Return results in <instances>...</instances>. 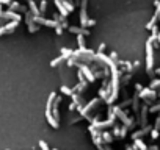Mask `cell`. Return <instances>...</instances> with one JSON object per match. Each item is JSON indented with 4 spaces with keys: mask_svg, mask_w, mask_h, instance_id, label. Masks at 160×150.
Here are the masks:
<instances>
[{
    "mask_svg": "<svg viewBox=\"0 0 160 150\" xmlns=\"http://www.w3.org/2000/svg\"><path fill=\"white\" fill-rule=\"evenodd\" d=\"M146 72L149 75L154 72V46L149 39L146 41Z\"/></svg>",
    "mask_w": 160,
    "mask_h": 150,
    "instance_id": "1",
    "label": "cell"
},
{
    "mask_svg": "<svg viewBox=\"0 0 160 150\" xmlns=\"http://www.w3.org/2000/svg\"><path fill=\"white\" fill-rule=\"evenodd\" d=\"M113 113L116 114V117H119V119H121V122H123V124H124L126 127H127V128H134V127H135V122L132 120V119H129V117H127V114H126L119 107H113Z\"/></svg>",
    "mask_w": 160,
    "mask_h": 150,
    "instance_id": "2",
    "label": "cell"
},
{
    "mask_svg": "<svg viewBox=\"0 0 160 150\" xmlns=\"http://www.w3.org/2000/svg\"><path fill=\"white\" fill-rule=\"evenodd\" d=\"M138 97L145 100L146 105H148V103H151L152 100L157 99V92H156V89H151V88H143L138 92Z\"/></svg>",
    "mask_w": 160,
    "mask_h": 150,
    "instance_id": "3",
    "label": "cell"
},
{
    "mask_svg": "<svg viewBox=\"0 0 160 150\" xmlns=\"http://www.w3.org/2000/svg\"><path fill=\"white\" fill-rule=\"evenodd\" d=\"M101 100H102V99L96 97V99H91V100H90V102H88V103H85V107H83V108H82V109L79 111L82 117L85 119V116H88V113H90V111H91L93 108H96V107H97V103L101 102Z\"/></svg>",
    "mask_w": 160,
    "mask_h": 150,
    "instance_id": "4",
    "label": "cell"
},
{
    "mask_svg": "<svg viewBox=\"0 0 160 150\" xmlns=\"http://www.w3.org/2000/svg\"><path fill=\"white\" fill-rule=\"evenodd\" d=\"M25 22H27V27H28L30 33H36L38 30H39V25L33 20V14L30 13V11H27V13H25Z\"/></svg>",
    "mask_w": 160,
    "mask_h": 150,
    "instance_id": "5",
    "label": "cell"
},
{
    "mask_svg": "<svg viewBox=\"0 0 160 150\" xmlns=\"http://www.w3.org/2000/svg\"><path fill=\"white\" fill-rule=\"evenodd\" d=\"M2 19H5V20H18V22H20V19H22V17H20V14H19V13L8 9V11H3Z\"/></svg>",
    "mask_w": 160,
    "mask_h": 150,
    "instance_id": "6",
    "label": "cell"
},
{
    "mask_svg": "<svg viewBox=\"0 0 160 150\" xmlns=\"http://www.w3.org/2000/svg\"><path fill=\"white\" fill-rule=\"evenodd\" d=\"M115 125V120L112 119H107V120H99L96 122V124H93V127L97 130H104V128H107V127H113Z\"/></svg>",
    "mask_w": 160,
    "mask_h": 150,
    "instance_id": "7",
    "label": "cell"
},
{
    "mask_svg": "<svg viewBox=\"0 0 160 150\" xmlns=\"http://www.w3.org/2000/svg\"><path fill=\"white\" fill-rule=\"evenodd\" d=\"M68 30L71 33H75V35H83V36H88L90 35V30L88 28H83V27H74V25H69Z\"/></svg>",
    "mask_w": 160,
    "mask_h": 150,
    "instance_id": "8",
    "label": "cell"
},
{
    "mask_svg": "<svg viewBox=\"0 0 160 150\" xmlns=\"http://www.w3.org/2000/svg\"><path fill=\"white\" fill-rule=\"evenodd\" d=\"M8 7H9L11 11H16V13H27V11H28V8L24 7V5H20L19 2H11Z\"/></svg>",
    "mask_w": 160,
    "mask_h": 150,
    "instance_id": "9",
    "label": "cell"
},
{
    "mask_svg": "<svg viewBox=\"0 0 160 150\" xmlns=\"http://www.w3.org/2000/svg\"><path fill=\"white\" fill-rule=\"evenodd\" d=\"M148 113H149V108H148V105H143V107H141V116H140L141 127H146V125H148Z\"/></svg>",
    "mask_w": 160,
    "mask_h": 150,
    "instance_id": "10",
    "label": "cell"
},
{
    "mask_svg": "<svg viewBox=\"0 0 160 150\" xmlns=\"http://www.w3.org/2000/svg\"><path fill=\"white\" fill-rule=\"evenodd\" d=\"M151 130H152V127H149V125H146V127H143L141 130H138V131H135L134 135H132V138H134V139H140L141 136H145V135H148V133H151Z\"/></svg>",
    "mask_w": 160,
    "mask_h": 150,
    "instance_id": "11",
    "label": "cell"
},
{
    "mask_svg": "<svg viewBox=\"0 0 160 150\" xmlns=\"http://www.w3.org/2000/svg\"><path fill=\"white\" fill-rule=\"evenodd\" d=\"M46 119H47V122H49V124H50V127H52V128H55V130H57L58 127H60V124H58V122L53 119V116H52V113H50V109H46Z\"/></svg>",
    "mask_w": 160,
    "mask_h": 150,
    "instance_id": "12",
    "label": "cell"
},
{
    "mask_svg": "<svg viewBox=\"0 0 160 150\" xmlns=\"http://www.w3.org/2000/svg\"><path fill=\"white\" fill-rule=\"evenodd\" d=\"M28 11L33 14V16H42L41 11H39V7L35 3V0H31V2H28Z\"/></svg>",
    "mask_w": 160,
    "mask_h": 150,
    "instance_id": "13",
    "label": "cell"
},
{
    "mask_svg": "<svg viewBox=\"0 0 160 150\" xmlns=\"http://www.w3.org/2000/svg\"><path fill=\"white\" fill-rule=\"evenodd\" d=\"M55 7L58 8V11H60V14H61L63 17H68V16H69V13H68V11H66V8L63 7L61 0H55Z\"/></svg>",
    "mask_w": 160,
    "mask_h": 150,
    "instance_id": "14",
    "label": "cell"
},
{
    "mask_svg": "<svg viewBox=\"0 0 160 150\" xmlns=\"http://www.w3.org/2000/svg\"><path fill=\"white\" fill-rule=\"evenodd\" d=\"M86 89H88V83H80V81H79V83H77V85L72 88V91H74V92H79V94L85 92Z\"/></svg>",
    "mask_w": 160,
    "mask_h": 150,
    "instance_id": "15",
    "label": "cell"
},
{
    "mask_svg": "<svg viewBox=\"0 0 160 150\" xmlns=\"http://www.w3.org/2000/svg\"><path fill=\"white\" fill-rule=\"evenodd\" d=\"M66 59H68V58H66L64 55H60L58 58H53V59L50 61V66H52V67H57V66H60L61 63H64Z\"/></svg>",
    "mask_w": 160,
    "mask_h": 150,
    "instance_id": "16",
    "label": "cell"
},
{
    "mask_svg": "<svg viewBox=\"0 0 160 150\" xmlns=\"http://www.w3.org/2000/svg\"><path fill=\"white\" fill-rule=\"evenodd\" d=\"M134 149L135 150H148V146L141 139H134Z\"/></svg>",
    "mask_w": 160,
    "mask_h": 150,
    "instance_id": "17",
    "label": "cell"
},
{
    "mask_svg": "<svg viewBox=\"0 0 160 150\" xmlns=\"http://www.w3.org/2000/svg\"><path fill=\"white\" fill-rule=\"evenodd\" d=\"M101 138H102L104 144H110V142L113 141V136H112V133H108V131H102V133H101Z\"/></svg>",
    "mask_w": 160,
    "mask_h": 150,
    "instance_id": "18",
    "label": "cell"
},
{
    "mask_svg": "<svg viewBox=\"0 0 160 150\" xmlns=\"http://www.w3.org/2000/svg\"><path fill=\"white\" fill-rule=\"evenodd\" d=\"M157 20H159V16H157V13H156V14H154V16H152V19H151L149 22H148V25H146V28H148V30H152V28H154V27H156V22H157Z\"/></svg>",
    "mask_w": 160,
    "mask_h": 150,
    "instance_id": "19",
    "label": "cell"
},
{
    "mask_svg": "<svg viewBox=\"0 0 160 150\" xmlns=\"http://www.w3.org/2000/svg\"><path fill=\"white\" fill-rule=\"evenodd\" d=\"M61 3H63V7L66 8L68 13H72V11H74V5L71 3V0H61Z\"/></svg>",
    "mask_w": 160,
    "mask_h": 150,
    "instance_id": "20",
    "label": "cell"
},
{
    "mask_svg": "<svg viewBox=\"0 0 160 150\" xmlns=\"http://www.w3.org/2000/svg\"><path fill=\"white\" fill-rule=\"evenodd\" d=\"M57 99V94L55 92H50V96H49L47 99V105H46V109H52V103H53V100Z\"/></svg>",
    "mask_w": 160,
    "mask_h": 150,
    "instance_id": "21",
    "label": "cell"
},
{
    "mask_svg": "<svg viewBox=\"0 0 160 150\" xmlns=\"http://www.w3.org/2000/svg\"><path fill=\"white\" fill-rule=\"evenodd\" d=\"M60 91H61V92L64 94V96H69V97L72 96V92H74V91H72V88H69V86H66V85H63L61 88H60Z\"/></svg>",
    "mask_w": 160,
    "mask_h": 150,
    "instance_id": "22",
    "label": "cell"
},
{
    "mask_svg": "<svg viewBox=\"0 0 160 150\" xmlns=\"http://www.w3.org/2000/svg\"><path fill=\"white\" fill-rule=\"evenodd\" d=\"M72 52H74V50H71V49H68V47H64V49H61V55H64L66 58L72 57Z\"/></svg>",
    "mask_w": 160,
    "mask_h": 150,
    "instance_id": "23",
    "label": "cell"
},
{
    "mask_svg": "<svg viewBox=\"0 0 160 150\" xmlns=\"http://www.w3.org/2000/svg\"><path fill=\"white\" fill-rule=\"evenodd\" d=\"M127 130H129V128H127L126 125L123 127V128H121V131H119V139H124L126 135H127Z\"/></svg>",
    "mask_w": 160,
    "mask_h": 150,
    "instance_id": "24",
    "label": "cell"
},
{
    "mask_svg": "<svg viewBox=\"0 0 160 150\" xmlns=\"http://www.w3.org/2000/svg\"><path fill=\"white\" fill-rule=\"evenodd\" d=\"M46 9H47V2H46V0H42V2L39 3V11H41V14L46 13Z\"/></svg>",
    "mask_w": 160,
    "mask_h": 150,
    "instance_id": "25",
    "label": "cell"
},
{
    "mask_svg": "<svg viewBox=\"0 0 160 150\" xmlns=\"http://www.w3.org/2000/svg\"><path fill=\"white\" fill-rule=\"evenodd\" d=\"M77 78H79V81H80V83H88V80L85 78V75L82 74V70L77 72Z\"/></svg>",
    "mask_w": 160,
    "mask_h": 150,
    "instance_id": "26",
    "label": "cell"
},
{
    "mask_svg": "<svg viewBox=\"0 0 160 150\" xmlns=\"http://www.w3.org/2000/svg\"><path fill=\"white\" fill-rule=\"evenodd\" d=\"M63 30H64V28H63L61 24H58L57 27H55V33H57V35H63Z\"/></svg>",
    "mask_w": 160,
    "mask_h": 150,
    "instance_id": "27",
    "label": "cell"
},
{
    "mask_svg": "<svg viewBox=\"0 0 160 150\" xmlns=\"http://www.w3.org/2000/svg\"><path fill=\"white\" fill-rule=\"evenodd\" d=\"M38 146L41 147V150H50V149H49V146L44 141H38Z\"/></svg>",
    "mask_w": 160,
    "mask_h": 150,
    "instance_id": "28",
    "label": "cell"
},
{
    "mask_svg": "<svg viewBox=\"0 0 160 150\" xmlns=\"http://www.w3.org/2000/svg\"><path fill=\"white\" fill-rule=\"evenodd\" d=\"M149 88H151V89H156V88H160V78H159V80H154V81L151 83V86H149Z\"/></svg>",
    "mask_w": 160,
    "mask_h": 150,
    "instance_id": "29",
    "label": "cell"
},
{
    "mask_svg": "<svg viewBox=\"0 0 160 150\" xmlns=\"http://www.w3.org/2000/svg\"><path fill=\"white\" fill-rule=\"evenodd\" d=\"M157 138H159V130L152 128L151 130V139H157Z\"/></svg>",
    "mask_w": 160,
    "mask_h": 150,
    "instance_id": "30",
    "label": "cell"
},
{
    "mask_svg": "<svg viewBox=\"0 0 160 150\" xmlns=\"http://www.w3.org/2000/svg\"><path fill=\"white\" fill-rule=\"evenodd\" d=\"M157 111H160V103L159 105H154V107L149 108V113H157Z\"/></svg>",
    "mask_w": 160,
    "mask_h": 150,
    "instance_id": "31",
    "label": "cell"
},
{
    "mask_svg": "<svg viewBox=\"0 0 160 150\" xmlns=\"http://www.w3.org/2000/svg\"><path fill=\"white\" fill-rule=\"evenodd\" d=\"M119 131H121V128H119V127H116V125H115V127H113V135L116 136L118 139H119Z\"/></svg>",
    "mask_w": 160,
    "mask_h": 150,
    "instance_id": "32",
    "label": "cell"
},
{
    "mask_svg": "<svg viewBox=\"0 0 160 150\" xmlns=\"http://www.w3.org/2000/svg\"><path fill=\"white\" fill-rule=\"evenodd\" d=\"M154 5H156V13H157V16H159V20H160V2H157V0H156V2H154Z\"/></svg>",
    "mask_w": 160,
    "mask_h": 150,
    "instance_id": "33",
    "label": "cell"
},
{
    "mask_svg": "<svg viewBox=\"0 0 160 150\" xmlns=\"http://www.w3.org/2000/svg\"><path fill=\"white\" fill-rule=\"evenodd\" d=\"M110 58H112V59L115 61V63H118V61H119V59H118V53H116V52H112V53H110Z\"/></svg>",
    "mask_w": 160,
    "mask_h": 150,
    "instance_id": "34",
    "label": "cell"
},
{
    "mask_svg": "<svg viewBox=\"0 0 160 150\" xmlns=\"http://www.w3.org/2000/svg\"><path fill=\"white\" fill-rule=\"evenodd\" d=\"M154 128L160 131V114L157 116V119H156V125H154Z\"/></svg>",
    "mask_w": 160,
    "mask_h": 150,
    "instance_id": "35",
    "label": "cell"
},
{
    "mask_svg": "<svg viewBox=\"0 0 160 150\" xmlns=\"http://www.w3.org/2000/svg\"><path fill=\"white\" fill-rule=\"evenodd\" d=\"M93 25H96V20H94V19H88V22H86V28H88V27H93Z\"/></svg>",
    "mask_w": 160,
    "mask_h": 150,
    "instance_id": "36",
    "label": "cell"
},
{
    "mask_svg": "<svg viewBox=\"0 0 160 150\" xmlns=\"http://www.w3.org/2000/svg\"><path fill=\"white\" fill-rule=\"evenodd\" d=\"M130 77H132V72H127V75H126L124 78H123V83H127V81L130 80Z\"/></svg>",
    "mask_w": 160,
    "mask_h": 150,
    "instance_id": "37",
    "label": "cell"
},
{
    "mask_svg": "<svg viewBox=\"0 0 160 150\" xmlns=\"http://www.w3.org/2000/svg\"><path fill=\"white\" fill-rule=\"evenodd\" d=\"M104 49H105V44H101V46H99V49H97V52H99V53H102V52H104Z\"/></svg>",
    "mask_w": 160,
    "mask_h": 150,
    "instance_id": "38",
    "label": "cell"
},
{
    "mask_svg": "<svg viewBox=\"0 0 160 150\" xmlns=\"http://www.w3.org/2000/svg\"><path fill=\"white\" fill-rule=\"evenodd\" d=\"M75 108H77V105H75L74 102H72V103H71V105H69V111H74Z\"/></svg>",
    "mask_w": 160,
    "mask_h": 150,
    "instance_id": "39",
    "label": "cell"
},
{
    "mask_svg": "<svg viewBox=\"0 0 160 150\" xmlns=\"http://www.w3.org/2000/svg\"><path fill=\"white\" fill-rule=\"evenodd\" d=\"M135 89H137V91H138V92H140V91L143 89V86L140 85V83H137V85H135Z\"/></svg>",
    "mask_w": 160,
    "mask_h": 150,
    "instance_id": "40",
    "label": "cell"
},
{
    "mask_svg": "<svg viewBox=\"0 0 160 150\" xmlns=\"http://www.w3.org/2000/svg\"><path fill=\"white\" fill-rule=\"evenodd\" d=\"M148 150H159V147L157 146H149V147H148Z\"/></svg>",
    "mask_w": 160,
    "mask_h": 150,
    "instance_id": "41",
    "label": "cell"
},
{
    "mask_svg": "<svg viewBox=\"0 0 160 150\" xmlns=\"http://www.w3.org/2000/svg\"><path fill=\"white\" fill-rule=\"evenodd\" d=\"M2 3H5V5H9V3H11V0H2Z\"/></svg>",
    "mask_w": 160,
    "mask_h": 150,
    "instance_id": "42",
    "label": "cell"
},
{
    "mask_svg": "<svg viewBox=\"0 0 160 150\" xmlns=\"http://www.w3.org/2000/svg\"><path fill=\"white\" fill-rule=\"evenodd\" d=\"M126 150H135V149H134V146H127V147H126Z\"/></svg>",
    "mask_w": 160,
    "mask_h": 150,
    "instance_id": "43",
    "label": "cell"
},
{
    "mask_svg": "<svg viewBox=\"0 0 160 150\" xmlns=\"http://www.w3.org/2000/svg\"><path fill=\"white\" fill-rule=\"evenodd\" d=\"M104 149H105V150H112V147H108L107 144H105V146H104Z\"/></svg>",
    "mask_w": 160,
    "mask_h": 150,
    "instance_id": "44",
    "label": "cell"
},
{
    "mask_svg": "<svg viewBox=\"0 0 160 150\" xmlns=\"http://www.w3.org/2000/svg\"><path fill=\"white\" fill-rule=\"evenodd\" d=\"M157 42L160 44V31H159V36H157Z\"/></svg>",
    "mask_w": 160,
    "mask_h": 150,
    "instance_id": "45",
    "label": "cell"
},
{
    "mask_svg": "<svg viewBox=\"0 0 160 150\" xmlns=\"http://www.w3.org/2000/svg\"><path fill=\"white\" fill-rule=\"evenodd\" d=\"M156 74H159V75H160V69H157V70H156Z\"/></svg>",
    "mask_w": 160,
    "mask_h": 150,
    "instance_id": "46",
    "label": "cell"
},
{
    "mask_svg": "<svg viewBox=\"0 0 160 150\" xmlns=\"http://www.w3.org/2000/svg\"><path fill=\"white\" fill-rule=\"evenodd\" d=\"M157 96H159V97H160V92H159V94H157Z\"/></svg>",
    "mask_w": 160,
    "mask_h": 150,
    "instance_id": "47",
    "label": "cell"
},
{
    "mask_svg": "<svg viewBox=\"0 0 160 150\" xmlns=\"http://www.w3.org/2000/svg\"><path fill=\"white\" fill-rule=\"evenodd\" d=\"M27 2H31V0H27Z\"/></svg>",
    "mask_w": 160,
    "mask_h": 150,
    "instance_id": "48",
    "label": "cell"
},
{
    "mask_svg": "<svg viewBox=\"0 0 160 150\" xmlns=\"http://www.w3.org/2000/svg\"><path fill=\"white\" fill-rule=\"evenodd\" d=\"M52 150H57V149H52Z\"/></svg>",
    "mask_w": 160,
    "mask_h": 150,
    "instance_id": "49",
    "label": "cell"
},
{
    "mask_svg": "<svg viewBox=\"0 0 160 150\" xmlns=\"http://www.w3.org/2000/svg\"><path fill=\"white\" fill-rule=\"evenodd\" d=\"M0 3H2V0H0Z\"/></svg>",
    "mask_w": 160,
    "mask_h": 150,
    "instance_id": "50",
    "label": "cell"
}]
</instances>
